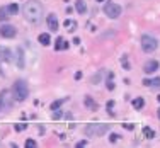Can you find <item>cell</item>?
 I'll list each match as a JSON object with an SVG mask.
<instances>
[{"mask_svg": "<svg viewBox=\"0 0 160 148\" xmlns=\"http://www.w3.org/2000/svg\"><path fill=\"white\" fill-rule=\"evenodd\" d=\"M16 65H17L20 70L26 67V61H24V51H22V48H17V50H16Z\"/></svg>", "mask_w": 160, "mask_h": 148, "instance_id": "ba28073f", "label": "cell"}, {"mask_svg": "<svg viewBox=\"0 0 160 148\" xmlns=\"http://www.w3.org/2000/svg\"><path fill=\"white\" fill-rule=\"evenodd\" d=\"M119 138H121V136H119V134H118V133H112V134H111V136H109V141H111V143H116V141H118V140H119Z\"/></svg>", "mask_w": 160, "mask_h": 148, "instance_id": "cb8c5ba5", "label": "cell"}, {"mask_svg": "<svg viewBox=\"0 0 160 148\" xmlns=\"http://www.w3.org/2000/svg\"><path fill=\"white\" fill-rule=\"evenodd\" d=\"M112 78H114V73L109 72V73H107V89H109V90L114 89V82H112Z\"/></svg>", "mask_w": 160, "mask_h": 148, "instance_id": "ac0fdd59", "label": "cell"}, {"mask_svg": "<svg viewBox=\"0 0 160 148\" xmlns=\"http://www.w3.org/2000/svg\"><path fill=\"white\" fill-rule=\"evenodd\" d=\"M157 99H159V102H160V95H159V97H157Z\"/></svg>", "mask_w": 160, "mask_h": 148, "instance_id": "e575fe53", "label": "cell"}, {"mask_svg": "<svg viewBox=\"0 0 160 148\" xmlns=\"http://www.w3.org/2000/svg\"><path fill=\"white\" fill-rule=\"evenodd\" d=\"M43 16H44V9H43L41 2H37V0H29V2L24 3V17L27 19L29 22L37 24V22L43 19Z\"/></svg>", "mask_w": 160, "mask_h": 148, "instance_id": "6da1fadb", "label": "cell"}, {"mask_svg": "<svg viewBox=\"0 0 160 148\" xmlns=\"http://www.w3.org/2000/svg\"><path fill=\"white\" fill-rule=\"evenodd\" d=\"M143 106H145V100H143L142 97H136V99L133 100V107H135V109L140 111V109H143Z\"/></svg>", "mask_w": 160, "mask_h": 148, "instance_id": "e0dca14e", "label": "cell"}, {"mask_svg": "<svg viewBox=\"0 0 160 148\" xmlns=\"http://www.w3.org/2000/svg\"><path fill=\"white\" fill-rule=\"evenodd\" d=\"M12 95H14V100H26L29 97V87L24 80H17L14 85H12Z\"/></svg>", "mask_w": 160, "mask_h": 148, "instance_id": "7a4b0ae2", "label": "cell"}, {"mask_svg": "<svg viewBox=\"0 0 160 148\" xmlns=\"http://www.w3.org/2000/svg\"><path fill=\"white\" fill-rule=\"evenodd\" d=\"M159 117H160V109H159Z\"/></svg>", "mask_w": 160, "mask_h": 148, "instance_id": "d590c367", "label": "cell"}, {"mask_svg": "<svg viewBox=\"0 0 160 148\" xmlns=\"http://www.w3.org/2000/svg\"><path fill=\"white\" fill-rule=\"evenodd\" d=\"M107 130H109L107 124H97V123H94V124H87L84 131H85L87 136H102V134L107 133Z\"/></svg>", "mask_w": 160, "mask_h": 148, "instance_id": "277c9868", "label": "cell"}, {"mask_svg": "<svg viewBox=\"0 0 160 148\" xmlns=\"http://www.w3.org/2000/svg\"><path fill=\"white\" fill-rule=\"evenodd\" d=\"M104 14L109 19H118L121 16V7L114 2H106L104 3Z\"/></svg>", "mask_w": 160, "mask_h": 148, "instance_id": "5b68a950", "label": "cell"}, {"mask_svg": "<svg viewBox=\"0 0 160 148\" xmlns=\"http://www.w3.org/2000/svg\"><path fill=\"white\" fill-rule=\"evenodd\" d=\"M5 109V90L0 92V111Z\"/></svg>", "mask_w": 160, "mask_h": 148, "instance_id": "d6986e66", "label": "cell"}, {"mask_svg": "<svg viewBox=\"0 0 160 148\" xmlns=\"http://www.w3.org/2000/svg\"><path fill=\"white\" fill-rule=\"evenodd\" d=\"M140 43H142V50L145 53H153V51L159 48V41H157L155 37L148 36V34H143L142 39H140Z\"/></svg>", "mask_w": 160, "mask_h": 148, "instance_id": "3957f363", "label": "cell"}, {"mask_svg": "<svg viewBox=\"0 0 160 148\" xmlns=\"http://www.w3.org/2000/svg\"><path fill=\"white\" fill-rule=\"evenodd\" d=\"M85 145H87V141H78L77 143V147H85Z\"/></svg>", "mask_w": 160, "mask_h": 148, "instance_id": "1f68e13d", "label": "cell"}, {"mask_svg": "<svg viewBox=\"0 0 160 148\" xmlns=\"http://www.w3.org/2000/svg\"><path fill=\"white\" fill-rule=\"evenodd\" d=\"M85 106H89L90 109H95V107H97V106H95V102L92 100V97H89V95L85 97Z\"/></svg>", "mask_w": 160, "mask_h": 148, "instance_id": "44dd1931", "label": "cell"}, {"mask_svg": "<svg viewBox=\"0 0 160 148\" xmlns=\"http://www.w3.org/2000/svg\"><path fill=\"white\" fill-rule=\"evenodd\" d=\"M26 128H27V124H22V123H20V124H16V131H24Z\"/></svg>", "mask_w": 160, "mask_h": 148, "instance_id": "4316f807", "label": "cell"}, {"mask_svg": "<svg viewBox=\"0 0 160 148\" xmlns=\"http://www.w3.org/2000/svg\"><path fill=\"white\" fill-rule=\"evenodd\" d=\"M143 85H146V87H152V89H160V78H153V80H150V78H146V80H143Z\"/></svg>", "mask_w": 160, "mask_h": 148, "instance_id": "8fae6325", "label": "cell"}, {"mask_svg": "<svg viewBox=\"0 0 160 148\" xmlns=\"http://www.w3.org/2000/svg\"><path fill=\"white\" fill-rule=\"evenodd\" d=\"M54 50H56V51H60V50H68V43H67L65 39L58 37V39H56V46H54Z\"/></svg>", "mask_w": 160, "mask_h": 148, "instance_id": "4fadbf2b", "label": "cell"}, {"mask_svg": "<svg viewBox=\"0 0 160 148\" xmlns=\"http://www.w3.org/2000/svg\"><path fill=\"white\" fill-rule=\"evenodd\" d=\"M123 126H125V130H133V128H135V126H133V124H123Z\"/></svg>", "mask_w": 160, "mask_h": 148, "instance_id": "f546056e", "label": "cell"}, {"mask_svg": "<svg viewBox=\"0 0 160 148\" xmlns=\"http://www.w3.org/2000/svg\"><path fill=\"white\" fill-rule=\"evenodd\" d=\"M0 36L2 37H14L16 36V27L12 24H3L0 26Z\"/></svg>", "mask_w": 160, "mask_h": 148, "instance_id": "8992f818", "label": "cell"}, {"mask_svg": "<svg viewBox=\"0 0 160 148\" xmlns=\"http://www.w3.org/2000/svg\"><path fill=\"white\" fill-rule=\"evenodd\" d=\"M9 7V10H10V14L14 16V14H17V10H19V5L17 3H10V5H7Z\"/></svg>", "mask_w": 160, "mask_h": 148, "instance_id": "7402d4cb", "label": "cell"}, {"mask_svg": "<svg viewBox=\"0 0 160 148\" xmlns=\"http://www.w3.org/2000/svg\"><path fill=\"white\" fill-rule=\"evenodd\" d=\"M97 2H104V0H97Z\"/></svg>", "mask_w": 160, "mask_h": 148, "instance_id": "8d00e7d4", "label": "cell"}, {"mask_svg": "<svg viewBox=\"0 0 160 148\" xmlns=\"http://www.w3.org/2000/svg\"><path fill=\"white\" fill-rule=\"evenodd\" d=\"M37 41L43 44V46H50V43H51V37H50V34H46V33H43V34H39V37H37Z\"/></svg>", "mask_w": 160, "mask_h": 148, "instance_id": "5bb4252c", "label": "cell"}, {"mask_svg": "<svg viewBox=\"0 0 160 148\" xmlns=\"http://www.w3.org/2000/svg\"><path fill=\"white\" fill-rule=\"evenodd\" d=\"M0 77H2V68H0Z\"/></svg>", "mask_w": 160, "mask_h": 148, "instance_id": "836d02e7", "label": "cell"}, {"mask_svg": "<svg viewBox=\"0 0 160 148\" xmlns=\"http://www.w3.org/2000/svg\"><path fill=\"white\" fill-rule=\"evenodd\" d=\"M10 16H12V14H10L9 7H0V20H2V22H3V20H7Z\"/></svg>", "mask_w": 160, "mask_h": 148, "instance_id": "9a60e30c", "label": "cell"}, {"mask_svg": "<svg viewBox=\"0 0 160 148\" xmlns=\"http://www.w3.org/2000/svg\"><path fill=\"white\" fill-rule=\"evenodd\" d=\"M159 61L157 60H150V61H146L145 63V67H143V72L145 73H153V72H157L159 70Z\"/></svg>", "mask_w": 160, "mask_h": 148, "instance_id": "52a82bcc", "label": "cell"}, {"mask_svg": "<svg viewBox=\"0 0 160 148\" xmlns=\"http://www.w3.org/2000/svg\"><path fill=\"white\" fill-rule=\"evenodd\" d=\"M109 36H116V33H114V31H107L106 34H102L99 39H104V37H109Z\"/></svg>", "mask_w": 160, "mask_h": 148, "instance_id": "484cf974", "label": "cell"}, {"mask_svg": "<svg viewBox=\"0 0 160 148\" xmlns=\"http://www.w3.org/2000/svg\"><path fill=\"white\" fill-rule=\"evenodd\" d=\"M75 9H77L78 14H85V12H87V5H85L84 0H77V2H75Z\"/></svg>", "mask_w": 160, "mask_h": 148, "instance_id": "7c38bea8", "label": "cell"}, {"mask_svg": "<svg viewBox=\"0 0 160 148\" xmlns=\"http://www.w3.org/2000/svg\"><path fill=\"white\" fill-rule=\"evenodd\" d=\"M63 102H65V99H60V100H54L53 104H51V109H58V107H60V106H61V104H63Z\"/></svg>", "mask_w": 160, "mask_h": 148, "instance_id": "603a6c76", "label": "cell"}, {"mask_svg": "<svg viewBox=\"0 0 160 148\" xmlns=\"http://www.w3.org/2000/svg\"><path fill=\"white\" fill-rule=\"evenodd\" d=\"M26 147H27V148L36 147V140H27V141H26Z\"/></svg>", "mask_w": 160, "mask_h": 148, "instance_id": "83f0119b", "label": "cell"}, {"mask_svg": "<svg viewBox=\"0 0 160 148\" xmlns=\"http://www.w3.org/2000/svg\"><path fill=\"white\" fill-rule=\"evenodd\" d=\"M0 60L2 61H10L12 60V51L5 46H0Z\"/></svg>", "mask_w": 160, "mask_h": 148, "instance_id": "30bf717a", "label": "cell"}, {"mask_svg": "<svg viewBox=\"0 0 160 148\" xmlns=\"http://www.w3.org/2000/svg\"><path fill=\"white\" fill-rule=\"evenodd\" d=\"M112 106H114V102H112V100H109V102H107V109H112Z\"/></svg>", "mask_w": 160, "mask_h": 148, "instance_id": "4dcf8cb0", "label": "cell"}, {"mask_svg": "<svg viewBox=\"0 0 160 148\" xmlns=\"http://www.w3.org/2000/svg\"><path fill=\"white\" fill-rule=\"evenodd\" d=\"M121 65L125 67V70H129V61L126 60V56H121Z\"/></svg>", "mask_w": 160, "mask_h": 148, "instance_id": "d4e9b609", "label": "cell"}, {"mask_svg": "<svg viewBox=\"0 0 160 148\" xmlns=\"http://www.w3.org/2000/svg\"><path fill=\"white\" fill-rule=\"evenodd\" d=\"M73 44H80V39L78 37H73Z\"/></svg>", "mask_w": 160, "mask_h": 148, "instance_id": "d6a6232c", "label": "cell"}, {"mask_svg": "<svg viewBox=\"0 0 160 148\" xmlns=\"http://www.w3.org/2000/svg\"><path fill=\"white\" fill-rule=\"evenodd\" d=\"M60 117H61V111L58 112L56 109H54V112H53V119H60Z\"/></svg>", "mask_w": 160, "mask_h": 148, "instance_id": "f1b7e54d", "label": "cell"}, {"mask_svg": "<svg viewBox=\"0 0 160 148\" xmlns=\"http://www.w3.org/2000/svg\"><path fill=\"white\" fill-rule=\"evenodd\" d=\"M65 27H70L68 31H73V29L77 27V22H75V20H70V19H68V20H65Z\"/></svg>", "mask_w": 160, "mask_h": 148, "instance_id": "ffe728a7", "label": "cell"}, {"mask_svg": "<svg viewBox=\"0 0 160 148\" xmlns=\"http://www.w3.org/2000/svg\"><path fill=\"white\" fill-rule=\"evenodd\" d=\"M46 22H48V27H50V31H58V19H56V16L54 14H50L48 17H46Z\"/></svg>", "mask_w": 160, "mask_h": 148, "instance_id": "9c48e42d", "label": "cell"}, {"mask_svg": "<svg viewBox=\"0 0 160 148\" xmlns=\"http://www.w3.org/2000/svg\"><path fill=\"white\" fill-rule=\"evenodd\" d=\"M143 136H145L146 140H153V138H155V131L152 130L150 126H145V128H143Z\"/></svg>", "mask_w": 160, "mask_h": 148, "instance_id": "2e32d148", "label": "cell"}]
</instances>
